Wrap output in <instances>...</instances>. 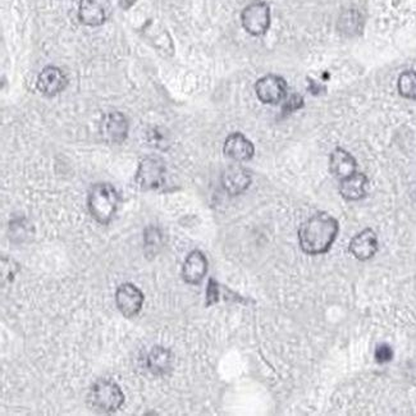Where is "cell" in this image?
I'll use <instances>...</instances> for the list:
<instances>
[{
	"instance_id": "obj_14",
	"label": "cell",
	"mask_w": 416,
	"mask_h": 416,
	"mask_svg": "<svg viewBox=\"0 0 416 416\" xmlns=\"http://www.w3.org/2000/svg\"><path fill=\"white\" fill-rule=\"evenodd\" d=\"M208 271V259L199 250L189 252L182 266V278L189 284H202Z\"/></svg>"
},
{
	"instance_id": "obj_10",
	"label": "cell",
	"mask_w": 416,
	"mask_h": 416,
	"mask_svg": "<svg viewBox=\"0 0 416 416\" xmlns=\"http://www.w3.org/2000/svg\"><path fill=\"white\" fill-rule=\"evenodd\" d=\"M251 184L250 172L241 165H231L222 175V186L229 195H241Z\"/></svg>"
},
{
	"instance_id": "obj_13",
	"label": "cell",
	"mask_w": 416,
	"mask_h": 416,
	"mask_svg": "<svg viewBox=\"0 0 416 416\" xmlns=\"http://www.w3.org/2000/svg\"><path fill=\"white\" fill-rule=\"evenodd\" d=\"M103 137L110 144H122L128 135V122L122 113L108 114L101 126Z\"/></svg>"
},
{
	"instance_id": "obj_6",
	"label": "cell",
	"mask_w": 416,
	"mask_h": 416,
	"mask_svg": "<svg viewBox=\"0 0 416 416\" xmlns=\"http://www.w3.org/2000/svg\"><path fill=\"white\" fill-rule=\"evenodd\" d=\"M112 13L110 0H81L78 4V19L90 27L104 25Z\"/></svg>"
},
{
	"instance_id": "obj_20",
	"label": "cell",
	"mask_w": 416,
	"mask_h": 416,
	"mask_svg": "<svg viewBox=\"0 0 416 416\" xmlns=\"http://www.w3.org/2000/svg\"><path fill=\"white\" fill-rule=\"evenodd\" d=\"M398 93L401 96L410 100H416V72L415 71H405L397 83Z\"/></svg>"
},
{
	"instance_id": "obj_1",
	"label": "cell",
	"mask_w": 416,
	"mask_h": 416,
	"mask_svg": "<svg viewBox=\"0 0 416 416\" xmlns=\"http://www.w3.org/2000/svg\"><path fill=\"white\" fill-rule=\"evenodd\" d=\"M338 234V222L328 213H316L298 229V242L305 254L322 255L328 251Z\"/></svg>"
},
{
	"instance_id": "obj_7",
	"label": "cell",
	"mask_w": 416,
	"mask_h": 416,
	"mask_svg": "<svg viewBox=\"0 0 416 416\" xmlns=\"http://www.w3.org/2000/svg\"><path fill=\"white\" fill-rule=\"evenodd\" d=\"M255 93L265 104H277L286 98L287 83L277 75H266L255 83Z\"/></svg>"
},
{
	"instance_id": "obj_22",
	"label": "cell",
	"mask_w": 416,
	"mask_h": 416,
	"mask_svg": "<svg viewBox=\"0 0 416 416\" xmlns=\"http://www.w3.org/2000/svg\"><path fill=\"white\" fill-rule=\"evenodd\" d=\"M375 360L378 361L379 364H385V363H390L392 359H393V350L390 345L387 343H382V345H378L377 348H375Z\"/></svg>"
},
{
	"instance_id": "obj_12",
	"label": "cell",
	"mask_w": 416,
	"mask_h": 416,
	"mask_svg": "<svg viewBox=\"0 0 416 416\" xmlns=\"http://www.w3.org/2000/svg\"><path fill=\"white\" fill-rule=\"evenodd\" d=\"M223 152L227 158L234 162H247L254 157L255 147L251 141L242 133L234 132L229 135L223 146Z\"/></svg>"
},
{
	"instance_id": "obj_4",
	"label": "cell",
	"mask_w": 416,
	"mask_h": 416,
	"mask_svg": "<svg viewBox=\"0 0 416 416\" xmlns=\"http://www.w3.org/2000/svg\"><path fill=\"white\" fill-rule=\"evenodd\" d=\"M244 28L252 36H261L271 27V8L265 1H254L241 13Z\"/></svg>"
},
{
	"instance_id": "obj_23",
	"label": "cell",
	"mask_w": 416,
	"mask_h": 416,
	"mask_svg": "<svg viewBox=\"0 0 416 416\" xmlns=\"http://www.w3.org/2000/svg\"><path fill=\"white\" fill-rule=\"evenodd\" d=\"M303 107V99L301 95L292 94L290 98L286 100L284 105V113H292L295 110H298L300 108Z\"/></svg>"
},
{
	"instance_id": "obj_17",
	"label": "cell",
	"mask_w": 416,
	"mask_h": 416,
	"mask_svg": "<svg viewBox=\"0 0 416 416\" xmlns=\"http://www.w3.org/2000/svg\"><path fill=\"white\" fill-rule=\"evenodd\" d=\"M173 353L168 348L162 346H155L147 355V369L154 375H165L173 368Z\"/></svg>"
},
{
	"instance_id": "obj_5",
	"label": "cell",
	"mask_w": 416,
	"mask_h": 416,
	"mask_svg": "<svg viewBox=\"0 0 416 416\" xmlns=\"http://www.w3.org/2000/svg\"><path fill=\"white\" fill-rule=\"evenodd\" d=\"M165 165L163 160L147 157L140 162L136 183L142 189H157L165 183Z\"/></svg>"
},
{
	"instance_id": "obj_16",
	"label": "cell",
	"mask_w": 416,
	"mask_h": 416,
	"mask_svg": "<svg viewBox=\"0 0 416 416\" xmlns=\"http://www.w3.org/2000/svg\"><path fill=\"white\" fill-rule=\"evenodd\" d=\"M368 177L364 173H353V176L347 177L340 181V194L345 200L358 202L366 196Z\"/></svg>"
},
{
	"instance_id": "obj_19",
	"label": "cell",
	"mask_w": 416,
	"mask_h": 416,
	"mask_svg": "<svg viewBox=\"0 0 416 416\" xmlns=\"http://www.w3.org/2000/svg\"><path fill=\"white\" fill-rule=\"evenodd\" d=\"M337 28L345 36L358 35L361 31V28H363V19H361L360 13L358 11H355V9L345 11L338 19Z\"/></svg>"
},
{
	"instance_id": "obj_9",
	"label": "cell",
	"mask_w": 416,
	"mask_h": 416,
	"mask_svg": "<svg viewBox=\"0 0 416 416\" xmlns=\"http://www.w3.org/2000/svg\"><path fill=\"white\" fill-rule=\"evenodd\" d=\"M68 83L63 71L54 66L45 67L38 77V90L45 96H56L62 93Z\"/></svg>"
},
{
	"instance_id": "obj_15",
	"label": "cell",
	"mask_w": 416,
	"mask_h": 416,
	"mask_svg": "<svg viewBox=\"0 0 416 416\" xmlns=\"http://www.w3.org/2000/svg\"><path fill=\"white\" fill-rule=\"evenodd\" d=\"M358 170V163L350 152L342 147L334 149L329 158V170L337 180H345L347 177L353 176Z\"/></svg>"
},
{
	"instance_id": "obj_18",
	"label": "cell",
	"mask_w": 416,
	"mask_h": 416,
	"mask_svg": "<svg viewBox=\"0 0 416 416\" xmlns=\"http://www.w3.org/2000/svg\"><path fill=\"white\" fill-rule=\"evenodd\" d=\"M144 36L149 43L157 49L162 51L163 54L172 56L173 54V43L170 38V33L163 30V27L159 26H152L150 24L144 28Z\"/></svg>"
},
{
	"instance_id": "obj_11",
	"label": "cell",
	"mask_w": 416,
	"mask_h": 416,
	"mask_svg": "<svg viewBox=\"0 0 416 416\" xmlns=\"http://www.w3.org/2000/svg\"><path fill=\"white\" fill-rule=\"evenodd\" d=\"M348 250L361 261L372 259L378 251V237L372 228H366L353 237Z\"/></svg>"
},
{
	"instance_id": "obj_24",
	"label": "cell",
	"mask_w": 416,
	"mask_h": 416,
	"mask_svg": "<svg viewBox=\"0 0 416 416\" xmlns=\"http://www.w3.org/2000/svg\"><path fill=\"white\" fill-rule=\"evenodd\" d=\"M137 0H120V6H123L125 9H128L130 6H132Z\"/></svg>"
},
{
	"instance_id": "obj_8",
	"label": "cell",
	"mask_w": 416,
	"mask_h": 416,
	"mask_svg": "<svg viewBox=\"0 0 416 416\" xmlns=\"http://www.w3.org/2000/svg\"><path fill=\"white\" fill-rule=\"evenodd\" d=\"M115 303L123 316L133 318L139 314L142 308L144 293L135 284H122L115 292Z\"/></svg>"
},
{
	"instance_id": "obj_2",
	"label": "cell",
	"mask_w": 416,
	"mask_h": 416,
	"mask_svg": "<svg viewBox=\"0 0 416 416\" xmlns=\"http://www.w3.org/2000/svg\"><path fill=\"white\" fill-rule=\"evenodd\" d=\"M118 204V192L109 183H98L88 192V207L90 214L100 224L110 223L117 213Z\"/></svg>"
},
{
	"instance_id": "obj_21",
	"label": "cell",
	"mask_w": 416,
	"mask_h": 416,
	"mask_svg": "<svg viewBox=\"0 0 416 416\" xmlns=\"http://www.w3.org/2000/svg\"><path fill=\"white\" fill-rule=\"evenodd\" d=\"M162 246V234L158 228L149 227L145 232V247L149 250V255L157 254Z\"/></svg>"
},
{
	"instance_id": "obj_3",
	"label": "cell",
	"mask_w": 416,
	"mask_h": 416,
	"mask_svg": "<svg viewBox=\"0 0 416 416\" xmlns=\"http://www.w3.org/2000/svg\"><path fill=\"white\" fill-rule=\"evenodd\" d=\"M88 405L98 412L109 414L120 409L125 395L112 379H99L88 391Z\"/></svg>"
}]
</instances>
